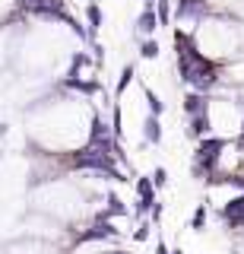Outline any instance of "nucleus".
<instances>
[{
    "label": "nucleus",
    "instance_id": "obj_18",
    "mask_svg": "<svg viewBox=\"0 0 244 254\" xmlns=\"http://www.w3.org/2000/svg\"><path fill=\"white\" fill-rule=\"evenodd\" d=\"M171 254H184V248H181V245H178V248H171Z\"/></svg>",
    "mask_w": 244,
    "mask_h": 254
},
{
    "label": "nucleus",
    "instance_id": "obj_9",
    "mask_svg": "<svg viewBox=\"0 0 244 254\" xmlns=\"http://www.w3.org/2000/svg\"><path fill=\"white\" fill-rule=\"evenodd\" d=\"M137 51H140V58L143 61H159V54H162V45H159V38H137Z\"/></svg>",
    "mask_w": 244,
    "mask_h": 254
},
{
    "label": "nucleus",
    "instance_id": "obj_15",
    "mask_svg": "<svg viewBox=\"0 0 244 254\" xmlns=\"http://www.w3.org/2000/svg\"><path fill=\"white\" fill-rule=\"evenodd\" d=\"M89 51H92V61H96V67L101 70V67H105V45L96 38V42H89Z\"/></svg>",
    "mask_w": 244,
    "mask_h": 254
},
{
    "label": "nucleus",
    "instance_id": "obj_12",
    "mask_svg": "<svg viewBox=\"0 0 244 254\" xmlns=\"http://www.w3.org/2000/svg\"><path fill=\"white\" fill-rule=\"evenodd\" d=\"M155 16H159V26L168 29L175 22V13H171V0H155Z\"/></svg>",
    "mask_w": 244,
    "mask_h": 254
},
{
    "label": "nucleus",
    "instance_id": "obj_11",
    "mask_svg": "<svg viewBox=\"0 0 244 254\" xmlns=\"http://www.w3.org/2000/svg\"><path fill=\"white\" fill-rule=\"evenodd\" d=\"M206 222H209V203H196L194 206V216H191V229L194 232H206Z\"/></svg>",
    "mask_w": 244,
    "mask_h": 254
},
{
    "label": "nucleus",
    "instance_id": "obj_7",
    "mask_svg": "<svg viewBox=\"0 0 244 254\" xmlns=\"http://www.w3.org/2000/svg\"><path fill=\"white\" fill-rule=\"evenodd\" d=\"M83 13H86V26H89V38L96 42V38H98V32H101V26H105V13H101L98 0H89Z\"/></svg>",
    "mask_w": 244,
    "mask_h": 254
},
{
    "label": "nucleus",
    "instance_id": "obj_14",
    "mask_svg": "<svg viewBox=\"0 0 244 254\" xmlns=\"http://www.w3.org/2000/svg\"><path fill=\"white\" fill-rule=\"evenodd\" d=\"M149 178H152V185H155V190L168 188V169H165V165H155V169L149 172Z\"/></svg>",
    "mask_w": 244,
    "mask_h": 254
},
{
    "label": "nucleus",
    "instance_id": "obj_4",
    "mask_svg": "<svg viewBox=\"0 0 244 254\" xmlns=\"http://www.w3.org/2000/svg\"><path fill=\"white\" fill-rule=\"evenodd\" d=\"M209 102H212V95L187 89V92H184V99H181V111H184V118H194V115H206V111H209Z\"/></svg>",
    "mask_w": 244,
    "mask_h": 254
},
{
    "label": "nucleus",
    "instance_id": "obj_10",
    "mask_svg": "<svg viewBox=\"0 0 244 254\" xmlns=\"http://www.w3.org/2000/svg\"><path fill=\"white\" fill-rule=\"evenodd\" d=\"M133 79H137V67H133V64H124V67H121V76H117V86H114V95H117V99L130 89Z\"/></svg>",
    "mask_w": 244,
    "mask_h": 254
},
{
    "label": "nucleus",
    "instance_id": "obj_13",
    "mask_svg": "<svg viewBox=\"0 0 244 254\" xmlns=\"http://www.w3.org/2000/svg\"><path fill=\"white\" fill-rule=\"evenodd\" d=\"M130 238H133V242H137V245H146L149 238H152V222H149V219H140L137 226H133Z\"/></svg>",
    "mask_w": 244,
    "mask_h": 254
},
{
    "label": "nucleus",
    "instance_id": "obj_6",
    "mask_svg": "<svg viewBox=\"0 0 244 254\" xmlns=\"http://www.w3.org/2000/svg\"><path fill=\"white\" fill-rule=\"evenodd\" d=\"M143 140L149 143V146H159V143L165 140V127H162V118L155 115H143Z\"/></svg>",
    "mask_w": 244,
    "mask_h": 254
},
{
    "label": "nucleus",
    "instance_id": "obj_8",
    "mask_svg": "<svg viewBox=\"0 0 244 254\" xmlns=\"http://www.w3.org/2000/svg\"><path fill=\"white\" fill-rule=\"evenodd\" d=\"M143 99H146V115H155V118H162V115H165V108H168V105L162 102V95L155 92L152 86H146V83H143Z\"/></svg>",
    "mask_w": 244,
    "mask_h": 254
},
{
    "label": "nucleus",
    "instance_id": "obj_5",
    "mask_svg": "<svg viewBox=\"0 0 244 254\" xmlns=\"http://www.w3.org/2000/svg\"><path fill=\"white\" fill-rule=\"evenodd\" d=\"M212 133V121H209V111L206 115H194V118H187V127H184V137L187 140H203V137H209Z\"/></svg>",
    "mask_w": 244,
    "mask_h": 254
},
{
    "label": "nucleus",
    "instance_id": "obj_3",
    "mask_svg": "<svg viewBox=\"0 0 244 254\" xmlns=\"http://www.w3.org/2000/svg\"><path fill=\"white\" fill-rule=\"evenodd\" d=\"M159 29L162 26H159V16H155V3L152 6H143L140 16L133 19V42H137V38H152Z\"/></svg>",
    "mask_w": 244,
    "mask_h": 254
},
{
    "label": "nucleus",
    "instance_id": "obj_17",
    "mask_svg": "<svg viewBox=\"0 0 244 254\" xmlns=\"http://www.w3.org/2000/svg\"><path fill=\"white\" fill-rule=\"evenodd\" d=\"M155 254H171L168 242H162V238H159V242H155Z\"/></svg>",
    "mask_w": 244,
    "mask_h": 254
},
{
    "label": "nucleus",
    "instance_id": "obj_1",
    "mask_svg": "<svg viewBox=\"0 0 244 254\" xmlns=\"http://www.w3.org/2000/svg\"><path fill=\"white\" fill-rule=\"evenodd\" d=\"M225 143L228 140L219 137V133H209V137L194 143V159H191V178L194 181H209L216 175V165H219V156H222Z\"/></svg>",
    "mask_w": 244,
    "mask_h": 254
},
{
    "label": "nucleus",
    "instance_id": "obj_16",
    "mask_svg": "<svg viewBox=\"0 0 244 254\" xmlns=\"http://www.w3.org/2000/svg\"><path fill=\"white\" fill-rule=\"evenodd\" d=\"M162 213H165V203H162V200H155V203H152V210H149V222H152V226H159V222H162Z\"/></svg>",
    "mask_w": 244,
    "mask_h": 254
},
{
    "label": "nucleus",
    "instance_id": "obj_19",
    "mask_svg": "<svg viewBox=\"0 0 244 254\" xmlns=\"http://www.w3.org/2000/svg\"><path fill=\"white\" fill-rule=\"evenodd\" d=\"M155 3V0H143V6H152Z\"/></svg>",
    "mask_w": 244,
    "mask_h": 254
},
{
    "label": "nucleus",
    "instance_id": "obj_2",
    "mask_svg": "<svg viewBox=\"0 0 244 254\" xmlns=\"http://www.w3.org/2000/svg\"><path fill=\"white\" fill-rule=\"evenodd\" d=\"M171 13H175V19L181 22L184 32H194L206 16L216 13V6H212L209 0H175V3H171Z\"/></svg>",
    "mask_w": 244,
    "mask_h": 254
}]
</instances>
